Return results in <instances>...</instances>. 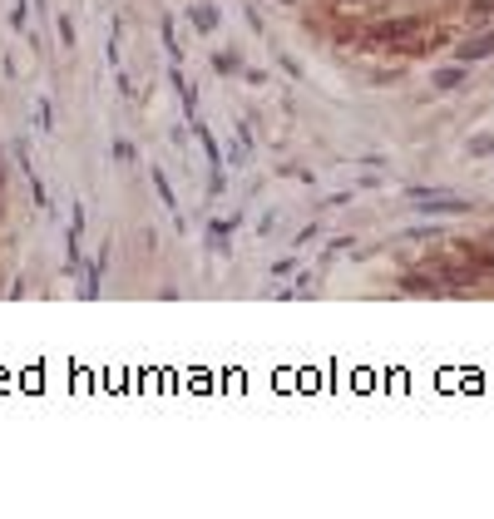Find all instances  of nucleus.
<instances>
[{"label":"nucleus","instance_id":"2","mask_svg":"<svg viewBox=\"0 0 494 519\" xmlns=\"http://www.w3.org/2000/svg\"><path fill=\"white\" fill-rule=\"evenodd\" d=\"M193 134H198V144H203V154H208V193H222V188H227V173H222V154H218L213 134H208L198 119H193Z\"/></svg>","mask_w":494,"mask_h":519},{"label":"nucleus","instance_id":"13","mask_svg":"<svg viewBox=\"0 0 494 519\" xmlns=\"http://www.w3.org/2000/svg\"><path fill=\"white\" fill-rule=\"evenodd\" d=\"M114 159L129 164V159H134V144H129V139H114Z\"/></svg>","mask_w":494,"mask_h":519},{"label":"nucleus","instance_id":"16","mask_svg":"<svg viewBox=\"0 0 494 519\" xmlns=\"http://www.w3.org/2000/svg\"><path fill=\"white\" fill-rule=\"evenodd\" d=\"M0 188H5V154H0Z\"/></svg>","mask_w":494,"mask_h":519},{"label":"nucleus","instance_id":"11","mask_svg":"<svg viewBox=\"0 0 494 519\" xmlns=\"http://www.w3.org/2000/svg\"><path fill=\"white\" fill-rule=\"evenodd\" d=\"M10 25H15V30H25V25H30V5H25V0H15V5H10Z\"/></svg>","mask_w":494,"mask_h":519},{"label":"nucleus","instance_id":"6","mask_svg":"<svg viewBox=\"0 0 494 519\" xmlns=\"http://www.w3.org/2000/svg\"><path fill=\"white\" fill-rule=\"evenodd\" d=\"M465 85V65H450V70H435V90L445 95V90H460Z\"/></svg>","mask_w":494,"mask_h":519},{"label":"nucleus","instance_id":"7","mask_svg":"<svg viewBox=\"0 0 494 519\" xmlns=\"http://www.w3.org/2000/svg\"><path fill=\"white\" fill-rule=\"evenodd\" d=\"M154 193H159V203L168 208V213H178V198H173V183H168V178H163L159 168H154Z\"/></svg>","mask_w":494,"mask_h":519},{"label":"nucleus","instance_id":"5","mask_svg":"<svg viewBox=\"0 0 494 519\" xmlns=\"http://www.w3.org/2000/svg\"><path fill=\"white\" fill-rule=\"evenodd\" d=\"M159 30H163V50H168V65H183V50H178V30H173V20H168V15L159 20Z\"/></svg>","mask_w":494,"mask_h":519},{"label":"nucleus","instance_id":"15","mask_svg":"<svg viewBox=\"0 0 494 519\" xmlns=\"http://www.w3.org/2000/svg\"><path fill=\"white\" fill-rule=\"evenodd\" d=\"M494 10V0H470V15H490Z\"/></svg>","mask_w":494,"mask_h":519},{"label":"nucleus","instance_id":"1","mask_svg":"<svg viewBox=\"0 0 494 519\" xmlns=\"http://www.w3.org/2000/svg\"><path fill=\"white\" fill-rule=\"evenodd\" d=\"M410 203L420 213H470V198L445 193V188H410Z\"/></svg>","mask_w":494,"mask_h":519},{"label":"nucleus","instance_id":"4","mask_svg":"<svg viewBox=\"0 0 494 519\" xmlns=\"http://www.w3.org/2000/svg\"><path fill=\"white\" fill-rule=\"evenodd\" d=\"M104 267H109V247L99 252V262H90V267H85V297H90V302L99 297V277H104Z\"/></svg>","mask_w":494,"mask_h":519},{"label":"nucleus","instance_id":"14","mask_svg":"<svg viewBox=\"0 0 494 519\" xmlns=\"http://www.w3.org/2000/svg\"><path fill=\"white\" fill-rule=\"evenodd\" d=\"M405 292H435V282H425V277H405Z\"/></svg>","mask_w":494,"mask_h":519},{"label":"nucleus","instance_id":"9","mask_svg":"<svg viewBox=\"0 0 494 519\" xmlns=\"http://www.w3.org/2000/svg\"><path fill=\"white\" fill-rule=\"evenodd\" d=\"M410 30H415V20H386L376 35H381V40H400V35H410Z\"/></svg>","mask_w":494,"mask_h":519},{"label":"nucleus","instance_id":"3","mask_svg":"<svg viewBox=\"0 0 494 519\" xmlns=\"http://www.w3.org/2000/svg\"><path fill=\"white\" fill-rule=\"evenodd\" d=\"M485 55H494V30H485V35H475V40L460 45V65H475V60H485Z\"/></svg>","mask_w":494,"mask_h":519},{"label":"nucleus","instance_id":"8","mask_svg":"<svg viewBox=\"0 0 494 519\" xmlns=\"http://www.w3.org/2000/svg\"><path fill=\"white\" fill-rule=\"evenodd\" d=\"M188 15H193V25L203 30V35H208V30H218V10H213V5H193Z\"/></svg>","mask_w":494,"mask_h":519},{"label":"nucleus","instance_id":"12","mask_svg":"<svg viewBox=\"0 0 494 519\" xmlns=\"http://www.w3.org/2000/svg\"><path fill=\"white\" fill-rule=\"evenodd\" d=\"M60 45H65V50L75 45V20H70V15H60Z\"/></svg>","mask_w":494,"mask_h":519},{"label":"nucleus","instance_id":"10","mask_svg":"<svg viewBox=\"0 0 494 519\" xmlns=\"http://www.w3.org/2000/svg\"><path fill=\"white\" fill-rule=\"evenodd\" d=\"M213 70H218V75H232V70H242V60H237L232 50H218V55H213Z\"/></svg>","mask_w":494,"mask_h":519}]
</instances>
